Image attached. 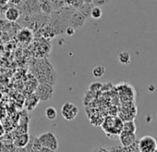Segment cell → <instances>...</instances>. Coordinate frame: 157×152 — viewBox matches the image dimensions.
<instances>
[{"instance_id": "6da1fadb", "label": "cell", "mask_w": 157, "mask_h": 152, "mask_svg": "<svg viewBox=\"0 0 157 152\" xmlns=\"http://www.w3.org/2000/svg\"><path fill=\"white\" fill-rule=\"evenodd\" d=\"M102 127L106 134H119L122 131L123 121L118 117H108L104 121Z\"/></svg>"}, {"instance_id": "7a4b0ae2", "label": "cell", "mask_w": 157, "mask_h": 152, "mask_svg": "<svg viewBox=\"0 0 157 152\" xmlns=\"http://www.w3.org/2000/svg\"><path fill=\"white\" fill-rule=\"evenodd\" d=\"M138 147L140 152H155L157 150V141L151 135H144L140 138Z\"/></svg>"}, {"instance_id": "3957f363", "label": "cell", "mask_w": 157, "mask_h": 152, "mask_svg": "<svg viewBox=\"0 0 157 152\" xmlns=\"http://www.w3.org/2000/svg\"><path fill=\"white\" fill-rule=\"evenodd\" d=\"M38 140L43 147H47L53 150H56L58 148V141L56 135L51 132H46L38 136Z\"/></svg>"}, {"instance_id": "277c9868", "label": "cell", "mask_w": 157, "mask_h": 152, "mask_svg": "<svg viewBox=\"0 0 157 152\" xmlns=\"http://www.w3.org/2000/svg\"><path fill=\"white\" fill-rule=\"evenodd\" d=\"M54 94V86L48 83H41L35 91V95L42 101L49 100Z\"/></svg>"}, {"instance_id": "5b68a950", "label": "cell", "mask_w": 157, "mask_h": 152, "mask_svg": "<svg viewBox=\"0 0 157 152\" xmlns=\"http://www.w3.org/2000/svg\"><path fill=\"white\" fill-rule=\"evenodd\" d=\"M61 114L65 120L72 121L78 116V108L71 102H67L61 108Z\"/></svg>"}, {"instance_id": "8992f818", "label": "cell", "mask_w": 157, "mask_h": 152, "mask_svg": "<svg viewBox=\"0 0 157 152\" xmlns=\"http://www.w3.org/2000/svg\"><path fill=\"white\" fill-rule=\"evenodd\" d=\"M118 135H119V140H120L122 146H125V147H128V146H131L136 140L135 133H128V132L121 131V133Z\"/></svg>"}, {"instance_id": "52a82bcc", "label": "cell", "mask_w": 157, "mask_h": 152, "mask_svg": "<svg viewBox=\"0 0 157 152\" xmlns=\"http://www.w3.org/2000/svg\"><path fill=\"white\" fill-rule=\"evenodd\" d=\"M30 141V134L25 133V134H21L16 136V138L13 141V146L16 148H22L25 147Z\"/></svg>"}, {"instance_id": "ba28073f", "label": "cell", "mask_w": 157, "mask_h": 152, "mask_svg": "<svg viewBox=\"0 0 157 152\" xmlns=\"http://www.w3.org/2000/svg\"><path fill=\"white\" fill-rule=\"evenodd\" d=\"M20 16H21L20 10L18 9H16V8H13V7L9 8L6 10V12H5V18H6V20L9 21V22H14L18 21L19 18H20Z\"/></svg>"}, {"instance_id": "9c48e42d", "label": "cell", "mask_w": 157, "mask_h": 152, "mask_svg": "<svg viewBox=\"0 0 157 152\" xmlns=\"http://www.w3.org/2000/svg\"><path fill=\"white\" fill-rule=\"evenodd\" d=\"M39 101H40V99L38 98V97L35 94H33L27 98V100L25 102V107L27 108L28 110H33L35 109V107L37 106Z\"/></svg>"}, {"instance_id": "30bf717a", "label": "cell", "mask_w": 157, "mask_h": 152, "mask_svg": "<svg viewBox=\"0 0 157 152\" xmlns=\"http://www.w3.org/2000/svg\"><path fill=\"white\" fill-rule=\"evenodd\" d=\"M18 38L22 43H29L33 38V34H32V32L30 30L23 29L19 33Z\"/></svg>"}, {"instance_id": "8fae6325", "label": "cell", "mask_w": 157, "mask_h": 152, "mask_svg": "<svg viewBox=\"0 0 157 152\" xmlns=\"http://www.w3.org/2000/svg\"><path fill=\"white\" fill-rule=\"evenodd\" d=\"M44 115L47 120L54 121L57 117V111H56V108H54V107H47L44 110Z\"/></svg>"}, {"instance_id": "7c38bea8", "label": "cell", "mask_w": 157, "mask_h": 152, "mask_svg": "<svg viewBox=\"0 0 157 152\" xmlns=\"http://www.w3.org/2000/svg\"><path fill=\"white\" fill-rule=\"evenodd\" d=\"M118 60L121 64L123 65H128L131 61V57L130 54L127 51H122L118 55Z\"/></svg>"}, {"instance_id": "4fadbf2b", "label": "cell", "mask_w": 157, "mask_h": 152, "mask_svg": "<svg viewBox=\"0 0 157 152\" xmlns=\"http://www.w3.org/2000/svg\"><path fill=\"white\" fill-rule=\"evenodd\" d=\"M122 131L128 132V133H135L136 132V125L133 121H126L123 122Z\"/></svg>"}, {"instance_id": "5bb4252c", "label": "cell", "mask_w": 157, "mask_h": 152, "mask_svg": "<svg viewBox=\"0 0 157 152\" xmlns=\"http://www.w3.org/2000/svg\"><path fill=\"white\" fill-rule=\"evenodd\" d=\"M105 68L102 65H98V66H95L93 70V74L94 77L96 78H101L105 75Z\"/></svg>"}, {"instance_id": "9a60e30c", "label": "cell", "mask_w": 157, "mask_h": 152, "mask_svg": "<svg viewBox=\"0 0 157 152\" xmlns=\"http://www.w3.org/2000/svg\"><path fill=\"white\" fill-rule=\"evenodd\" d=\"M90 15H91V17H92L93 19L98 20V19H100V18L102 17V15H103V11H102V10H101V8H100V7L95 6V7H94V8L91 10Z\"/></svg>"}, {"instance_id": "2e32d148", "label": "cell", "mask_w": 157, "mask_h": 152, "mask_svg": "<svg viewBox=\"0 0 157 152\" xmlns=\"http://www.w3.org/2000/svg\"><path fill=\"white\" fill-rule=\"evenodd\" d=\"M102 88V85L100 83H94L90 86V89L92 91H97Z\"/></svg>"}, {"instance_id": "e0dca14e", "label": "cell", "mask_w": 157, "mask_h": 152, "mask_svg": "<svg viewBox=\"0 0 157 152\" xmlns=\"http://www.w3.org/2000/svg\"><path fill=\"white\" fill-rule=\"evenodd\" d=\"M66 34L68 35V36H72L74 34H75V28L72 27V26H69L66 29Z\"/></svg>"}, {"instance_id": "ac0fdd59", "label": "cell", "mask_w": 157, "mask_h": 152, "mask_svg": "<svg viewBox=\"0 0 157 152\" xmlns=\"http://www.w3.org/2000/svg\"><path fill=\"white\" fill-rule=\"evenodd\" d=\"M109 1V0H94V4H96L98 7L100 6V5H104V4H105L106 2H108Z\"/></svg>"}, {"instance_id": "d6986e66", "label": "cell", "mask_w": 157, "mask_h": 152, "mask_svg": "<svg viewBox=\"0 0 157 152\" xmlns=\"http://www.w3.org/2000/svg\"><path fill=\"white\" fill-rule=\"evenodd\" d=\"M41 152H56V151H55V150H53V149L47 148V147H42Z\"/></svg>"}, {"instance_id": "ffe728a7", "label": "cell", "mask_w": 157, "mask_h": 152, "mask_svg": "<svg viewBox=\"0 0 157 152\" xmlns=\"http://www.w3.org/2000/svg\"><path fill=\"white\" fill-rule=\"evenodd\" d=\"M10 2H11L14 5H19L21 3V0H10Z\"/></svg>"}, {"instance_id": "44dd1931", "label": "cell", "mask_w": 157, "mask_h": 152, "mask_svg": "<svg viewBox=\"0 0 157 152\" xmlns=\"http://www.w3.org/2000/svg\"><path fill=\"white\" fill-rule=\"evenodd\" d=\"M10 2V0H0V5L1 6H5Z\"/></svg>"}, {"instance_id": "7402d4cb", "label": "cell", "mask_w": 157, "mask_h": 152, "mask_svg": "<svg viewBox=\"0 0 157 152\" xmlns=\"http://www.w3.org/2000/svg\"><path fill=\"white\" fill-rule=\"evenodd\" d=\"M3 149H4V146H3V144L1 142H0V152H2Z\"/></svg>"}]
</instances>
